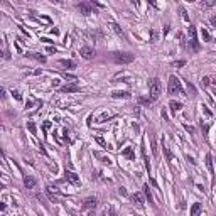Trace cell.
Returning <instances> with one entry per match:
<instances>
[{"label":"cell","instance_id":"6da1fadb","mask_svg":"<svg viewBox=\"0 0 216 216\" xmlns=\"http://www.w3.org/2000/svg\"><path fill=\"white\" fill-rule=\"evenodd\" d=\"M167 93L171 95V96H174V95H184L182 86H181V81H179V78H177V76H174V74H171V76H169Z\"/></svg>","mask_w":216,"mask_h":216},{"label":"cell","instance_id":"7a4b0ae2","mask_svg":"<svg viewBox=\"0 0 216 216\" xmlns=\"http://www.w3.org/2000/svg\"><path fill=\"white\" fill-rule=\"evenodd\" d=\"M188 36H189V46L188 49L193 51V53H198L201 46H199V41H198V36H196V27L194 26H189L188 27Z\"/></svg>","mask_w":216,"mask_h":216},{"label":"cell","instance_id":"3957f363","mask_svg":"<svg viewBox=\"0 0 216 216\" xmlns=\"http://www.w3.org/2000/svg\"><path fill=\"white\" fill-rule=\"evenodd\" d=\"M112 59L117 64H130V63H134L135 56L132 53H120V51H117V53L112 54Z\"/></svg>","mask_w":216,"mask_h":216},{"label":"cell","instance_id":"277c9868","mask_svg":"<svg viewBox=\"0 0 216 216\" xmlns=\"http://www.w3.org/2000/svg\"><path fill=\"white\" fill-rule=\"evenodd\" d=\"M162 91V83L159 78H152V80L148 81V93H150V98L152 100H157L159 98V95Z\"/></svg>","mask_w":216,"mask_h":216},{"label":"cell","instance_id":"5b68a950","mask_svg":"<svg viewBox=\"0 0 216 216\" xmlns=\"http://www.w3.org/2000/svg\"><path fill=\"white\" fill-rule=\"evenodd\" d=\"M76 7L80 9V12L83 15H90V14L93 12V4H88V2H80Z\"/></svg>","mask_w":216,"mask_h":216},{"label":"cell","instance_id":"8992f818","mask_svg":"<svg viewBox=\"0 0 216 216\" xmlns=\"http://www.w3.org/2000/svg\"><path fill=\"white\" fill-rule=\"evenodd\" d=\"M81 58H85V59H93L95 58V49L93 47H90V46H85V47H81Z\"/></svg>","mask_w":216,"mask_h":216},{"label":"cell","instance_id":"52a82bcc","mask_svg":"<svg viewBox=\"0 0 216 216\" xmlns=\"http://www.w3.org/2000/svg\"><path fill=\"white\" fill-rule=\"evenodd\" d=\"M64 176H66V181H69L71 184H74V186H78V184H80V176L76 174V172H73V171H68V169H66Z\"/></svg>","mask_w":216,"mask_h":216},{"label":"cell","instance_id":"ba28073f","mask_svg":"<svg viewBox=\"0 0 216 216\" xmlns=\"http://www.w3.org/2000/svg\"><path fill=\"white\" fill-rule=\"evenodd\" d=\"M130 201L134 203V204H137V206H144L145 199H144V194H142V193H134V194L130 196Z\"/></svg>","mask_w":216,"mask_h":216},{"label":"cell","instance_id":"9c48e42d","mask_svg":"<svg viewBox=\"0 0 216 216\" xmlns=\"http://www.w3.org/2000/svg\"><path fill=\"white\" fill-rule=\"evenodd\" d=\"M110 27H112V31H113V32L117 34L118 37H122V39L127 41V36H125V32H123V29H122V27L118 26L117 22H110Z\"/></svg>","mask_w":216,"mask_h":216},{"label":"cell","instance_id":"30bf717a","mask_svg":"<svg viewBox=\"0 0 216 216\" xmlns=\"http://www.w3.org/2000/svg\"><path fill=\"white\" fill-rule=\"evenodd\" d=\"M59 91L61 93H78V91H81V88L73 83V85H66V86L59 88Z\"/></svg>","mask_w":216,"mask_h":216},{"label":"cell","instance_id":"8fae6325","mask_svg":"<svg viewBox=\"0 0 216 216\" xmlns=\"http://www.w3.org/2000/svg\"><path fill=\"white\" fill-rule=\"evenodd\" d=\"M96 206H98V199L96 198H86L83 201V208H86V209H95Z\"/></svg>","mask_w":216,"mask_h":216},{"label":"cell","instance_id":"7c38bea8","mask_svg":"<svg viewBox=\"0 0 216 216\" xmlns=\"http://www.w3.org/2000/svg\"><path fill=\"white\" fill-rule=\"evenodd\" d=\"M24 186L27 189H34L36 188V179H34L32 176H24Z\"/></svg>","mask_w":216,"mask_h":216},{"label":"cell","instance_id":"4fadbf2b","mask_svg":"<svg viewBox=\"0 0 216 216\" xmlns=\"http://www.w3.org/2000/svg\"><path fill=\"white\" fill-rule=\"evenodd\" d=\"M203 211V204L201 203H194L193 206H191V216H199Z\"/></svg>","mask_w":216,"mask_h":216},{"label":"cell","instance_id":"5bb4252c","mask_svg":"<svg viewBox=\"0 0 216 216\" xmlns=\"http://www.w3.org/2000/svg\"><path fill=\"white\" fill-rule=\"evenodd\" d=\"M59 64L63 68H66V69H74V68H76V63H74L73 59H61Z\"/></svg>","mask_w":216,"mask_h":216},{"label":"cell","instance_id":"9a60e30c","mask_svg":"<svg viewBox=\"0 0 216 216\" xmlns=\"http://www.w3.org/2000/svg\"><path fill=\"white\" fill-rule=\"evenodd\" d=\"M169 108H171V112H172V113H176V112H179V110H181L182 108V103H179V101H171V103H169Z\"/></svg>","mask_w":216,"mask_h":216},{"label":"cell","instance_id":"2e32d148","mask_svg":"<svg viewBox=\"0 0 216 216\" xmlns=\"http://www.w3.org/2000/svg\"><path fill=\"white\" fill-rule=\"evenodd\" d=\"M112 98H130V93L128 91H113Z\"/></svg>","mask_w":216,"mask_h":216},{"label":"cell","instance_id":"e0dca14e","mask_svg":"<svg viewBox=\"0 0 216 216\" xmlns=\"http://www.w3.org/2000/svg\"><path fill=\"white\" fill-rule=\"evenodd\" d=\"M150 145H152V154L157 155L159 152H157V142H155V134L154 132L150 134Z\"/></svg>","mask_w":216,"mask_h":216},{"label":"cell","instance_id":"ac0fdd59","mask_svg":"<svg viewBox=\"0 0 216 216\" xmlns=\"http://www.w3.org/2000/svg\"><path fill=\"white\" fill-rule=\"evenodd\" d=\"M139 103H140V105H152V103H154V100H152V98H150V96H139Z\"/></svg>","mask_w":216,"mask_h":216},{"label":"cell","instance_id":"d6986e66","mask_svg":"<svg viewBox=\"0 0 216 216\" xmlns=\"http://www.w3.org/2000/svg\"><path fill=\"white\" fill-rule=\"evenodd\" d=\"M26 56H29V58H34V59L36 61H39V63H46V58H44V56H41V54H37V53H27Z\"/></svg>","mask_w":216,"mask_h":216},{"label":"cell","instance_id":"ffe728a7","mask_svg":"<svg viewBox=\"0 0 216 216\" xmlns=\"http://www.w3.org/2000/svg\"><path fill=\"white\" fill-rule=\"evenodd\" d=\"M144 196L148 199V203H154V198H152V193H150V189H148V184L144 186Z\"/></svg>","mask_w":216,"mask_h":216},{"label":"cell","instance_id":"44dd1931","mask_svg":"<svg viewBox=\"0 0 216 216\" xmlns=\"http://www.w3.org/2000/svg\"><path fill=\"white\" fill-rule=\"evenodd\" d=\"M122 155L123 157H127V159H134V150H132V147H127V148H123V152H122Z\"/></svg>","mask_w":216,"mask_h":216},{"label":"cell","instance_id":"7402d4cb","mask_svg":"<svg viewBox=\"0 0 216 216\" xmlns=\"http://www.w3.org/2000/svg\"><path fill=\"white\" fill-rule=\"evenodd\" d=\"M142 157H144V162H145V169H147V171H148V174H150V164H148L147 152H145V148H144V144H142Z\"/></svg>","mask_w":216,"mask_h":216},{"label":"cell","instance_id":"603a6c76","mask_svg":"<svg viewBox=\"0 0 216 216\" xmlns=\"http://www.w3.org/2000/svg\"><path fill=\"white\" fill-rule=\"evenodd\" d=\"M206 167H208L209 172L213 174V171H215V169H213V155H211V154L206 155Z\"/></svg>","mask_w":216,"mask_h":216},{"label":"cell","instance_id":"cb8c5ba5","mask_svg":"<svg viewBox=\"0 0 216 216\" xmlns=\"http://www.w3.org/2000/svg\"><path fill=\"white\" fill-rule=\"evenodd\" d=\"M112 118H115V113H103L100 117V118H98V122H107V120H112Z\"/></svg>","mask_w":216,"mask_h":216},{"label":"cell","instance_id":"d4e9b609","mask_svg":"<svg viewBox=\"0 0 216 216\" xmlns=\"http://www.w3.org/2000/svg\"><path fill=\"white\" fill-rule=\"evenodd\" d=\"M186 85H188V93H189V96H196V88H194V85H193L191 81H188Z\"/></svg>","mask_w":216,"mask_h":216},{"label":"cell","instance_id":"484cf974","mask_svg":"<svg viewBox=\"0 0 216 216\" xmlns=\"http://www.w3.org/2000/svg\"><path fill=\"white\" fill-rule=\"evenodd\" d=\"M162 152H164V154H166V157H167V161H169V162H172V161H174V157H172V154H171V152H169V148L166 147V145H164V144H162Z\"/></svg>","mask_w":216,"mask_h":216},{"label":"cell","instance_id":"4316f807","mask_svg":"<svg viewBox=\"0 0 216 216\" xmlns=\"http://www.w3.org/2000/svg\"><path fill=\"white\" fill-rule=\"evenodd\" d=\"M46 193H49V194H61V191L58 188H54V186H47Z\"/></svg>","mask_w":216,"mask_h":216},{"label":"cell","instance_id":"83f0119b","mask_svg":"<svg viewBox=\"0 0 216 216\" xmlns=\"http://www.w3.org/2000/svg\"><path fill=\"white\" fill-rule=\"evenodd\" d=\"M201 36H203V39L206 41V42H211V36H209V32L206 31V29H201Z\"/></svg>","mask_w":216,"mask_h":216},{"label":"cell","instance_id":"f1b7e54d","mask_svg":"<svg viewBox=\"0 0 216 216\" xmlns=\"http://www.w3.org/2000/svg\"><path fill=\"white\" fill-rule=\"evenodd\" d=\"M209 83H211V78H209V76H203V80H201V86L203 88H206L209 85Z\"/></svg>","mask_w":216,"mask_h":216},{"label":"cell","instance_id":"f546056e","mask_svg":"<svg viewBox=\"0 0 216 216\" xmlns=\"http://www.w3.org/2000/svg\"><path fill=\"white\" fill-rule=\"evenodd\" d=\"M215 4H216L215 0H209V2H203V4H201V7H203V9H208V7H213Z\"/></svg>","mask_w":216,"mask_h":216},{"label":"cell","instance_id":"4dcf8cb0","mask_svg":"<svg viewBox=\"0 0 216 216\" xmlns=\"http://www.w3.org/2000/svg\"><path fill=\"white\" fill-rule=\"evenodd\" d=\"M155 41H157V31L152 29V31H150V42H155Z\"/></svg>","mask_w":216,"mask_h":216},{"label":"cell","instance_id":"1f68e13d","mask_svg":"<svg viewBox=\"0 0 216 216\" xmlns=\"http://www.w3.org/2000/svg\"><path fill=\"white\" fill-rule=\"evenodd\" d=\"M27 128L31 130V134H32V135H36V125H34L32 122H29V123H27Z\"/></svg>","mask_w":216,"mask_h":216},{"label":"cell","instance_id":"d6a6232c","mask_svg":"<svg viewBox=\"0 0 216 216\" xmlns=\"http://www.w3.org/2000/svg\"><path fill=\"white\" fill-rule=\"evenodd\" d=\"M179 12H181V15H182V19H184V20H189V17H188V12H186V10H184L182 7L179 9Z\"/></svg>","mask_w":216,"mask_h":216},{"label":"cell","instance_id":"836d02e7","mask_svg":"<svg viewBox=\"0 0 216 216\" xmlns=\"http://www.w3.org/2000/svg\"><path fill=\"white\" fill-rule=\"evenodd\" d=\"M42 128H44V132H47V130L51 128V122H49V120H46L44 123H42Z\"/></svg>","mask_w":216,"mask_h":216},{"label":"cell","instance_id":"e575fe53","mask_svg":"<svg viewBox=\"0 0 216 216\" xmlns=\"http://www.w3.org/2000/svg\"><path fill=\"white\" fill-rule=\"evenodd\" d=\"M184 64H186V61H184V59H181V61H176V63H174V68H182Z\"/></svg>","mask_w":216,"mask_h":216},{"label":"cell","instance_id":"d590c367","mask_svg":"<svg viewBox=\"0 0 216 216\" xmlns=\"http://www.w3.org/2000/svg\"><path fill=\"white\" fill-rule=\"evenodd\" d=\"M184 128L188 130L189 134H194V127H191V125H186V123H184Z\"/></svg>","mask_w":216,"mask_h":216},{"label":"cell","instance_id":"8d00e7d4","mask_svg":"<svg viewBox=\"0 0 216 216\" xmlns=\"http://www.w3.org/2000/svg\"><path fill=\"white\" fill-rule=\"evenodd\" d=\"M56 51H58V49H56L54 46H49V47H47V53H49V54H56Z\"/></svg>","mask_w":216,"mask_h":216},{"label":"cell","instance_id":"74e56055","mask_svg":"<svg viewBox=\"0 0 216 216\" xmlns=\"http://www.w3.org/2000/svg\"><path fill=\"white\" fill-rule=\"evenodd\" d=\"M12 95H14V98H15V100H22V96H20V93H19V91H12Z\"/></svg>","mask_w":216,"mask_h":216},{"label":"cell","instance_id":"f35d334b","mask_svg":"<svg viewBox=\"0 0 216 216\" xmlns=\"http://www.w3.org/2000/svg\"><path fill=\"white\" fill-rule=\"evenodd\" d=\"M64 78H66V80H71V81H74V80H76V76H73V74H64Z\"/></svg>","mask_w":216,"mask_h":216},{"label":"cell","instance_id":"ab89813d","mask_svg":"<svg viewBox=\"0 0 216 216\" xmlns=\"http://www.w3.org/2000/svg\"><path fill=\"white\" fill-rule=\"evenodd\" d=\"M118 193H120L122 196H125V194H127V189H125V188H118Z\"/></svg>","mask_w":216,"mask_h":216},{"label":"cell","instance_id":"60d3db41","mask_svg":"<svg viewBox=\"0 0 216 216\" xmlns=\"http://www.w3.org/2000/svg\"><path fill=\"white\" fill-rule=\"evenodd\" d=\"M211 26L216 27V15H213V17H211Z\"/></svg>","mask_w":216,"mask_h":216},{"label":"cell","instance_id":"b9f144b4","mask_svg":"<svg viewBox=\"0 0 216 216\" xmlns=\"http://www.w3.org/2000/svg\"><path fill=\"white\" fill-rule=\"evenodd\" d=\"M96 140L100 142L101 145H103V147H105V140H103V139H101V137H98V135H96Z\"/></svg>","mask_w":216,"mask_h":216},{"label":"cell","instance_id":"7bdbcfd3","mask_svg":"<svg viewBox=\"0 0 216 216\" xmlns=\"http://www.w3.org/2000/svg\"><path fill=\"white\" fill-rule=\"evenodd\" d=\"M53 86H54V88H58V86H59V81L54 80V81H53Z\"/></svg>","mask_w":216,"mask_h":216},{"label":"cell","instance_id":"ee69618b","mask_svg":"<svg viewBox=\"0 0 216 216\" xmlns=\"http://www.w3.org/2000/svg\"><path fill=\"white\" fill-rule=\"evenodd\" d=\"M51 34H54V36H58V34H59V31H58V29H51Z\"/></svg>","mask_w":216,"mask_h":216},{"label":"cell","instance_id":"f6af8a7d","mask_svg":"<svg viewBox=\"0 0 216 216\" xmlns=\"http://www.w3.org/2000/svg\"><path fill=\"white\" fill-rule=\"evenodd\" d=\"M110 216H117V213H115V209H110Z\"/></svg>","mask_w":216,"mask_h":216},{"label":"cell","instance_id":"bcb514c9","mask_svg":"<svg viewBox=\"0 0 216 216\" xmlns=\"http://www.w3.org/2000/svg\"><path fill=\"white\" fill-rule=\"evenodd\" d=\"M213 95H215V96H216V88H215V90H213Z\"/></svg>","mask_w":216,"mask_h":216}]
</instances>
